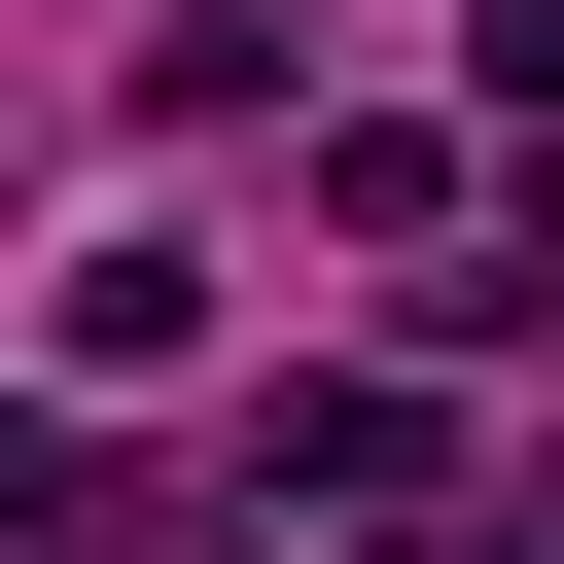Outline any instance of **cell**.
<instances>
[{"instance_id":"cell-3","label":"cell","mask_w":564,"mask_h":564,"mask_svg":"<svg viewBox=\"0 0 564 564\" xmlns=\"http://www.w3.org/2000/svg\"><path fill=\"white\" fill-rule=\"evenodd\" d=\"M494 141H564V0H494Z\"/></svg>"},{"instance_id":"cell-1","label":"cell","mask_w":564,"mask_h":564,"mask_svg":"<svg viewBox=\"0 0 564 564\" xmlns=\"http://www.w3.org/2000/svg\"><path fill=\"white\" fill-rule=\"evenodd\" d=\"M35 352H70V388H176V352H212V247H141V212H106V247L35 282Z\"/></svg>"},{"instance_id":"cell-2","label":"cell","mask_w":564,"mask_h":564,"mask_svg":"<svg viewBox=\"0 0 564 564\" xmlns=\"http://www.w3.org/2000/svg\"><path fill=\"white\" fill-rule=\"evenodd\" d=\"M247 494H423V388H388V352H317V388H247Z\"/></svg>"}]
</instances>
